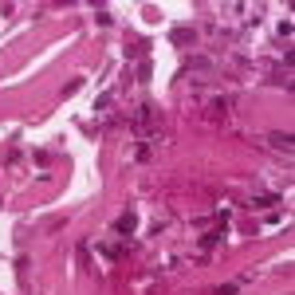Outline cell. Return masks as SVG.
<instances>
[{"label":"cell","instance_id":"1","mask_svg":"<svg viewBox=\"0 0 295 295\" xmlns=\"http://www.w3.org/2000/svg\"><path fill=\"white\" fill-rule=\"evenodd\" d=\"M134 224H138V217H134V213H122V217H118V224H114V232H118V236H130Z\"/></svg>","mask_w":295,"mask_h":295},{"label":"cell","instance_id":"2","mask_svg":"<svg viewBox=\"0 0 295 295\" xmlns=\"http://www.w3.org/2000/svg\"><path fill=\"white\" fill-rule=\"evenodd\" d=\"M221 236H224V232H209V236L201 240V248H205V252H209V248H217V240H221Z\"/></svg>","mask_w":295,"mask_h":295},{"label":"cell","instance_id":"3","mask_svg":"<svg viewBox=\"0 0 295 295\" xmlns=\"http://www.w3.org/2000/svg\"><path fill=\"white\" fill-rule=\"evenodd\" d=\"M272 146H283V150H291V134H272Z\"/></svg>","mask_w":295,"mask_h":295}]
</instances>
